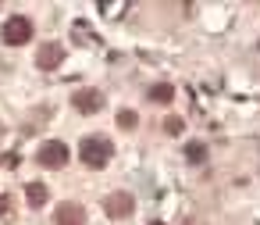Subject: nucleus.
<instances>
[{"label": "nucleus", "instance_id": "f257e3e1", "mask_svg": "<svg viewBox=\"0 0 260 225\" xmlns=\"http://www.w3.org/2000/svg\"><path fill=\"white\" fill-rule=\"evenodd\" d=\"M79 157H82V164H89V168H107V161H111V143H107L104 136H86V139L79 143Z\"/></svg>", "mask_w": 260, "mask_h": 225}, {"label": "nucleus", "instance_id": "f03ea898", "mask_svg": "<svg viewBox=\"0 0 260 225\" xmlns=\"http://www.w3.org/2000/svg\"><path fill=\"white\" fill-rule=\"evenodd\" d=\"M29 40H32V22L25 15H15L4 22V43L8 47H25Z\"/></svg>", "mask_w": 260, "mask_h": 225}, {"label": "nucleus", "instance_id": "7ed1b4c3", "mask_svg": "<svg viewBox=\"0 0 260 225\" xmlns=\"http://www.w3.org/2000/svg\"><path fill=\"white\" fill-rule=\"evenodd\" d=\"M68 157H72V154H68V147H64L61 139H47V143L40 147V154H36V161H40L43 168H61Z\"/></svg>", "mask_w": 260, "mask_h": 225}, {"label": "nucleus", "instance_id": "20e7f679", "mask_svg": "<svg viewBox=\"0 0 260 225\" xmlns=\"http://www.w3.org/2000/svg\"><path fill=\"white\" fill-rule=\"evenodd\" d=\"M104 211H107V218H114V221H121V218H128V214L136 211V200H132V193H125V189H118V193H111V196L104 200Z\"/></svg>", "mask_w": 260, "mask_h": 225}, {"label": "nucleus", "instance_id": "39448f33", "mask_svg": "<svg viewBox=\"0 0 260 225\" xmlns=\"http://www.w3.org/2000/svg\"><path fill=\"white\" fill-rule=\"evenodd\" d=\"M72 104H75V111H82V115H96V111L104 107V93H100V90H75V93H72Z\"/></svg>", "mask_w": 260, "mask_h": 225}, {"label": "nucleus", "instance_id": "423d86ee", "mask_svg": "<svg viewBox=\"0 0 260 225\" xmlns=\"http://www.w3.org/2000/svg\"><path fill=\"white\" fill-rule=\"evenodd\" d=\"M61 61H64V47L61 43H43L36 50V68H43V72H54Z\"/></svg>", "mask_w": 260, "mask_h": 225}, {"label": "nucleus", "instance_id": "0eeeda50", "mask_svg": "<svg viewBox=\"0 0 260 225\" xmlns=\"http://www.w3.org/2000/svg\"><path fill=\"white\" fill-rule=\"evenodd\" d=\"M54 221L57 225H86V207L82 204H61L57 211H54Z\"/></svg>", "mask_w": 260, "mask_h": 225}, {"label": "nucleus", "instance_id": "6e6552de", "mask_svg": "<svg viewBox=\"0 0 260 225\" xmlns=\"http://www.w3.org/2000/svg\"><path fill=\"white\" fill-rule=\"evenodd\" d=\"M150 100H153V104H171V100H175V86H171V82L150 86Z\"/></svg>", "mask_w": 260, "mask_h": 225}, {"label": "nucleus", "instance_id": "1a4fd4ad", "mask_svg": "<svg viewBox=\"0 0 260 225\" xmlns=\"http://www.w3.org/2000/svg\"><path fill=\"white\" fill-rule=\"evenodd\" d=\"M25 200H29L32 207H43V204H47V186H43V182H29V186H25Z\"/></svg>", "mask_w": 260, "mask_h": 225}, {"label": "nucleus", "instance_id": "9d476101", "mask_svg": "<svg viewBox=\"0 0 260 225\" xmlns=\"http://www.w3.org/2000/svg\"><path fill=\"white\" fill-rule=\"evenodd\" d=\"M185 157H189L192 164H203V161H207V143H200V139L185 143Z\"/></svg>", "mask_w": 260, "mask_h": 225}, {"label": "nucleus", "instance_id": "9b49d317", "mask_svg": "<svg viewBox=\"0 0 260 225\" xmlns=\"http://www.w3.org/2000/svg\"><path fill=\"white\" fill-rule=\"evenodd\" d=\"M136 125H139L136 111H118V129H136Z\"/></svg>", "mask_w": 260, "mask_h": 225}, {"label": "nucleus", "instance_id": "f8f14e48", "mask_svg": "<svg viewBox=\"0 0 260 225\" xmlns=\"http://www.w3.org/2000/svg\"><path fill=\"white\" fill-rule=\"evenodd\" d=\"M164 129H168V132H171V136H178V132H182V129H185V122H182V118H178V115H168V118H164Z\"/></svg>", "mask_w": 260, "mask_h": 225}, {"label": "nucleus", "instance_id": "ddd939ff", "mask_svg": "<svg viewBox=\"0 0 260 225\" xmlns=\"http://www.w3.org/2000/svg\"><path fill=\"white\" fill-rule=\"evenodd\" d=\"M0 218H11V200L0 196Z\"/></svg>", "mask_w": 260, "mask_h": 225}, {"label": "nucleus", "instance_id": "4468645a", "mask_svg": "<svg viewBox=\"0 0 260 225\" xmlns=\"http://www.w3.org/2000/svg\"><path fill=\"white\" fill-rule=\"evenodd\" d=\"M0 161H4L8 168H15V164H18V154H4V157H0Z\"/></svg>", "mask_w": 260, "mask_h": 225}, {"label": "nucleus", "instance_id": "2eb2a0df", "mask_svg": "<svg viewBox=\"0 0 260 225\" xmlns=\"http://www.w3.org/2000/svg\"><path fill=\"white\" fill-rule=\"evenodd\" d=\"M189 225H196V218H189Z\"/></svg>", "mask_w": 260, "mask_h": 225}, {"label": "nucleus", "instance_id": "dca6fc26", "mask_svg": "<svg viewBox=\"0 0 260 225\" xmlns=\"http://www.w3.org/2000/svg\"><path fill=\"white\" fill-rule=\"evenodd\" d=\"M150 225H164V221H150Z\"/></svg>", "mask_w": 260, "mask_h": 225}]
</instances>
